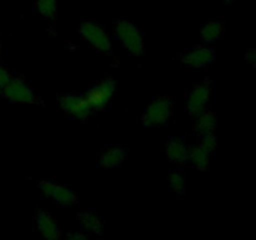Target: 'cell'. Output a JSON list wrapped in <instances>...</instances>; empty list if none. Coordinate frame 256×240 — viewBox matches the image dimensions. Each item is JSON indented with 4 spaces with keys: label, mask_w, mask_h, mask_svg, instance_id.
Masks as SVG:
<instances>
[{
    "label": "cell",
    "mask_w": 256,
    "mask_h": 240,
    "mask_svg": "<svg viewBox=\"0 0 256 240\" xmlns=\"http://www.w3.org/2000/svg\"><path fill=\"white\" fill-rule=\"evenodd\" d=\"M115 36L132 55L140 56L145 52V42L139 28L129 19H120L114 25Z\"/></svg>",
    "instance_id": "1"
},
{
    "label": "cell",
    "mask_w": 256,
    "mask_h": 240,
    "mask_svg": "<svg viewBox=\"0 0 256 240\" xmlns=\"http://www.w3.org/2000/svg\"><path fill=\"white\" fill-rule=\"evenodd\" d=\"M172 115V102L170 98L154 99L142 115V124L146 129L159 128L168 124Z\"/></svg>",
    "instance_id": "2"
},
{
    "label": "cell",
    "mask_w": 256,
    "mask_h": 240,
    "mask_svg": "<svg viewBox=\"0 0 256 240\" xmlns=\"http://www.w3.org/2000/svg\"><path fill=\"white\" fill-rule=\"evenodd\" d=\"M115 92H116V82L112 79H108L92 85L85 92V98L92 112H102L110 105L112 98L115 96Z\"/></svg>",
    "instance_id": "3"
},
{
    "label": "cell",
    "mask_w": 256,
    "mask_h": 240,
    "mask_svg": "<svg viewBox=\"0 0 256 240\" xmlns=\"http://www.w3.org/2000/svg\"><path fill=\"white\" fill-rule=\"evenodd\" d=\"M79 34L85 42H89L96 52L109 54L112 50V42L109 35L99 24L94 22H82L79 26Z\"/></svg>",
    "instance_id": "4"
},
{
    "label": "cell",
    "mask_w": 256,
    "mask_h": 240,
    "mask_svg": "<svg viewBox=\"0 0 256 240\" xmlns=\"http://www.w3.org/2000/svg\"><path fill=\"white\" fill-rule=\"evenodd\" d=\"M38 188L46 199L52 200L55 204L62 208H72L79 202L75 192L65 185L49 182V180H42L38 182Z\"/></svg>",
    "instance_id": "5"
},
{
    "label": "cell",
    "mask_w": 256,
    "mask_h": 240,
    "mask_svg": "<svg viewBox=\"0 0 256 240\" xmlns=\"http://www.w3.org/2000/svg\"><path fill=\"white\" fill-rule=\"evenodd\" d=\"M2 94L9 102H15V104L39 102V98L36 96L32 88L29 86L24 80L18 79V78H12V80L2 89Z\"/></svg>",
    "instance_id": "6"
},
{
    "label": "cell",
    "mask_w": 256,
    "mask_h": 240,
    "mask_svg": "<svg viewBox=\"0 0 256 240\" xmlns=\"http://www.w3.org/2000/svg\"><path fill=\"white\" fill-rule=\"evenodd\" d=\"M59 106L65 114L76 120H85L92 115V110L85 95L69 92L59 98Z\"/></svg>",
    "instance_id": "7"
},
{
    "label": "cell",
    "mask_w": 256,
    "mask_h": 240,
    "mask_svg": "<svg viewBox=\"0 0 256 240\" xmlns=\"http://www.w3.org/2000/svg\"><path fill=\"white\" fill-rule=\"evenodd\" d=\"M212 88L210 82H205L195 86L186 96V112L192 116L202 114L208 110L209 100L212 98Z\"/></svg>",
    "instance_id": "8"
},
{
    "label": "cell",
    "mask_w": 256,
    "mask_h": 240,
    "mask_svg": "<svg viewBox=\"0 0 256 240\" xmlns=\"http://www.w3.org/2000/svg\"><path fill=\"white\" fill-rule=\"evenodd\" d=\"M216 59V54L212 48L208 46H195L189 52H184L180 58L185 66L194 70H200L212 64Z\"/></svg>",
    "instance_id": "9"
},
{
    "label": "cell",
    "mask_w": 256,
    "mask_h": 240,
    "mask_svg": "<svg viewBox=\"0 0 256 240\" xmlns=\"http://www.w3.org/2000/svg\"><path fill=\"white\" fill-rule=\"evenodd\" d=\"M165 154H166L168 159L172 162L182 165L188 162L189 146H188L182 138L172 136L166 142V145H165Z\"/></svg>",
    "instance_id": "10"
},
{
    "label": "cell",
    "mask_w": 256,
    "mask_h": 240,
    "mask_svg": "<svg viewBox=\"0 0 256 240\" xmlns=\"http://www.w3.org/2000/svg\"><path fill=\"white\" fill-rule=\"evenodd\" d=\"M36 228L40 234L48 240H55L60 236V228L52 215L48 210H40L35 218Z\"/></svg>",
    "instance_id": "11"
},
{
    "label": "cell",
    "mask_w": 256,
    "mask_h": 240,
    "mask_svg": "<svg viewBox=\"0 0 256 240\" xmlns=\"http://www.w3.org/2000/svg\"><path fill=\"white\" fill-rule=\"evenodd\" d=\"M128 156V148L122 145H112L99 156V168L114 169L122 165Z\"/></svg>",
    "instance_id": "12"
},
{
    "label": "cell",
    "mask_w": 256,
    "mask_h": 240,
    "mask_svg": "<svg viewBox=\"0 0 256 240\" xmlns=\"http://www.w3.org/2000/svg\"><path fill=\"white\" fill-rule=\"evenodd\" d=\"M82 229L88 234L92 232L95 235H102L104 232V222L102 218L98 216L94 212H82L78 214Z\"/></svg>",
    "instance_id": "13"
},
{
    "label": "cell",
    "mask_w": 256,
    "mask_h": 240,
    "mask_svg": "<svg viewBox=\"0 0 256 240\" xmlns=\"http://www.w3.org/2000/svg\"><path fill=\"white\" fill-rule=\"evenodd\" d=\"M216 125V115H215V112H210V110H205L202 114L195 116L194 130L199 135L208 134V132H215Z\"/></svg>",
    "instance_id": "14"
},
{
    "label": "cell",
    "mask_w": 256,
    "mask_h": 240,
    "mask_svg": "<svg viewBox=\"0 0 256 240\" xmlns=\"http://www.w3.org/2000/svg\"><path fill=\"white\" fill-rule=\"evenodd\" d=\"M210 154L205 149H202L200 145H192L189 146V155H188V162L192 165L199 172H204L209 168L210 164Z\"/></svg>",
    "instance_id": "15"
},
{
    "label": "cell",
    "mask_w": 256,
    "mask_h": 240,
    "mask_svg": "<svg viewBox=\"0 0 256 240\" xmlns=\"http://www.w3.org/2000/svg\"><path fill=\"white\" fill-rule=\"evenodd\" d=\"M222 32H224V26L220 22H210L208 24L202 25V30H200V38L202 42L205 44H210L214 42L222 36Z\"/></svg>",
    "instance_id": "16"
},
{
    "label": "cell",
    "mask_w": 256,
    "mask_h": 240,
    "mask_svg": "<svg viewBox=\"0 0 256 240\" xmlns=\"http://www.w3.org/2000/svg\"><path fill=\"white\" fill-rule=\"evenodd\" d=\"M35 6L39 14L48 20H52L56 15V0H35Z\"/></svg>",
    "instance_id": "17"
},
{
    "label": "cell",
    "mask_w": 256,
    "mask_h": 240,
    "mask_svg": "<svg viewBox=\"0 0 256 240\" xmlns=\"http://www.w3.org/2000/svg\"><path fill=\"white\" fill-rule=\"evenodd\" d=\"M170 189L178 195H182L185 192V178L178 170H172L169 175Z\"/></svg>",
    "instance_id": "18"
},
{
    "label": "cell",
    "mask_w": 256,
    "mask_h": 240,
    "mask_svg": "<svg viewBox=\"0 0 256 240\" xmlns=\"http://www.w3.org/2000/svg\"><path fill=\"white\" fill-rule=\"evenodd\" d=\"M199 145L202 148V149H205L206 152H209L210 154H212V152H215V149H216V145H218L216 135H215V132H208V134L200 135Z\"/></svg>",
    "instance_id": "19"
},
{
    "label": "cell",
    "mask_w": 256,
    "mask_h": 240,
    "mask_svg": "<svg viewBox=\"0 0 256 240\" xmlns=\"http://www.w3.org/2000/svg\"><path fill=\"white\" fill-rule=\"evenodd\" d=\"M10 80H12V75H10V72H8L4 66L0 65V90H2V88L10 82Z\"/></svg>",
    "instance_id": "20"
},
{
    "label": "cell",
    "mask_w": 256,
    "mask_h": 240,
    "mask_svg": "<svg viewBox=\"0 0 256 240\" xmlns=\"http://www.w3.org/2000/svg\"><path fill=\"white\" fill-rule=\"evenodd\" d=\"M66 236H69L72 240H84L88 238V232L84 230H78L75 232H68Z\"/></svg>",
    "instance_id": "21"
},
{
    "label": "cell",
    "mask_w": 256,
    "mask_h": 240,
    "mask_svg": "<svg viewBox=\"0 0 256 240\" xmlns=\"http://www.w3.org/2000/svg\"><path fill=\"white\" fill-rule=\"evenodd\" d=\"M245 59L248 60V62L252 65L254 69H256V49L248 50L246 54H245Z\"/></svg>",
    "instance_id": "22"
},
{
    "label": "cell",
    "mask_w": 256,
    "mask_h": 240,
    "mask_svg": "<svg viewBox=\"0 0 256 240\" xmlns=\"http://www.w3.org/2000/svg\"><path fill=\"white\" fill-rule=\"evenodd\" d=\"M224 2H232V0H224Z\"/></svg>",
    "instance_id": "23"
},
{
    "label": "cell",
    "mask_w": 256,
    "mask_h": 240,
    "mask_svg": "<svg viewBox=\"0 0 256 240\" xmlns=\"http://www.w3.org/2000/svg\"><path fill=\"white\" fill-rule=\"evenodd\" d=\"M0 54H2V46H0Z\"/></svg>",
    "instance_id": "24"
}]
</instances>
